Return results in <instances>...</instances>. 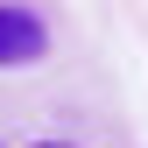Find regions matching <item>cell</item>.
Returning a JSON list of instances; mask_svg holds the SVG:
<instances>
[{
    "label": "cell",
    "mask_w": 148,
    "mask_h": 148,
    "mask_svg": "<svg viewBox=\"0 0 148 148\" xmlns=\"http://www.w3.org/2000/svg\"><path fill=\"white\" fill-rule=\"evenodd\" d=\"M49 49V35H42V21L35 14H21V7H0V71H21V64H35Z\"/></svg>",
    "instance_id": "obj_1"
},
{
    "label": "cell",
    "mask_w": 148,
    "mask_h": 148,
    "mask_svg": "<svg viewBox=\"0 0 148 148\" xmlns=\"http://www.w3.org/2000/svg\"><path fill=\"white\" fill-rule=\"evenodd\" d=\"M35 148H78V141H35Z\"/></svg>",
    "instance_id": "obj_2"
}]
</instances>
